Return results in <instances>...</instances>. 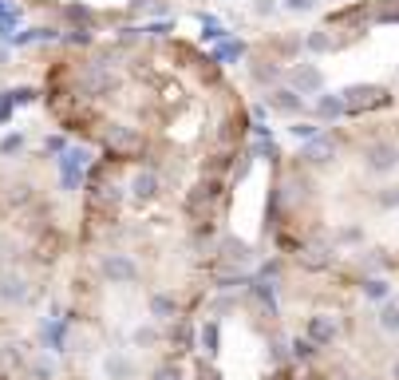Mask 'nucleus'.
Wrapping results in <instances>:
<instances>
[{
  "label": "nucleus",
  "instance_id": "obj_1",
  "mask_svg": "<svg viewBox=\"0 0 399 380\" xmlns=\"http://www.w3.org/2000/svg\"><path fill=\"white\" fill-rule=\"evenodd\" d=\"M344 103H348V119H368V115H380V111H391L396 107V91L384 84H352L340 91Z\"/></svg>",
  "mask_w": 399,
  "mask_h": 380
},
{
  "label": "nucleus",
  "instance_id": "obj_2",
  "mask_svg": "<svg viewBox=\"0 0 399 380\" xmlns=\"http://www.w3.org/2000/svg\"><path fill=\"white\" fill-rule=\"evenodd\" d=\"M340 155H344V143H340V127H332V131H320V135L313 139V143H301V151L292 155V159L301 162V167H308V171H332L340 162Z\"/></svg>",
  "mask_w": 399,
  "mask_h": 380
},
{
  "label": "nucleus",
  "instance_id": "obj_3",
  "mask_svg": "<svg viewBox=\"0 0 399 380\" xmlns=\"http://www.w3.org/2000/svg\"><path fill=\"white\" fill-rule=\"evenodd\" d=\"M162 190H166V171L139 162L134 174H131V183H127V198H131L134 206H155L158 198H162Z\"/></svg>",
  "mask_w": 399,
  "mask_h": 380
},
{
  "label": "nucleus",
  "instance_id": "obj_4",
  "mask_svg": "<svg viewBox=\"0 0 399 380\" xmlns=\"http://www.w3.org/2000/svg\"><path fill=\"white\" fill-rule=\"evenodd\" d=\"M261 103H265L269 107V115H281V119H304V115H308V99L301 96V91H292L289 84H281V87H269V91H261Z\"/></svg>",
  "mask_w": 399,
  "mask_h": 380
},
{
  "label": "nucleus",
  "instance_id": "obj_5",
  "mask_svg": "<svg viewBox=\"0 0 399 380\" xmlns=\"http://www.w3.org/2000/svg\"><path fill=\"white\" fill-rule=\"evenodd\" d=\"M249 261H253L249 245L233 234H221L218 245H214V258H210V270H245Z\"/></svg>",
  "mask_w": 399,
  "mask_h": 380
},
{
  "label": "nucleus",
  "instance_id": "obj_6",
  "mask_svg": "<svg viewBox=\"0 0 399 380\" xmlns=\"http://www.w3.org/2000/svg\"><path fill=\"white\" fill-rule=\"evenodd\" d=\"M87 162H91V151L87 147H68L60 159H56L63 190H79V186L87 183Z\"/></svg>",
  "mask_w": 399,
  "mask_h": 380
},
{
  "label": "nucleus",
  "instance_id": "obj_7",
  "mask_svg": "<svg viewBox=\"0 0 399 380\" xmlns=\"http://www.w3.org/2000/svg\"><path fill=\"white\" fill-rule=\"evenodd\" d=\"M285 84L292 91H301V96H324V72H320V63H292L289 72H285Z\"/></svg>",
  "mask_w": 399,
  "mask_h": 380
},
{
  "label": "nucleus",
  "instance_id": "obj_8",
  "mask_svg": "<svg viewBox=\"0 0 399 380\" xmlns=\"http://www.w3.org/2000/svg\"><path fill=\"white\" fill-rule=\"evenodd\" d=\"M99 270H103V278H107L111 285H131L139 282V261L131 258V254H103V261H99Z\"/></svg>",
  "mask_w": 399,
  "mask_h": 380
},
{
  "label": "nucleus",
  "instance_id": "obj_9",
  "mask_svg": "<svg viewBox=\"0 0 399 380\" xmlns=\"http://www.w3.org/2000/svg\"><path fill=\"white\" fill-rule=\"evenodd\" d=\"M281 282H269V278H257L253 273V285L245 289V297L253 301V305H261L265 309V317H273V321H281Z\"/></svg>",
  "mask_w": 399,
  "mask_h": 380
},
{
  "label": "nucleus",
  "instance_id": "obj_10",
  "mask_svg": "<svg viewBox=\"0 0 399 380\" xmlns=\"http://www.w3.org/2000/svg\"><path fill=\"white\" fill-rule=\"evenodd\" d=\"M304 337L313 344H320V349H332V344L340 341V321L332 317V313H308V321H304Z\"/></svg>",
  "mask_w": 399,
  "mask_h": 380
},
{
  "label": "nucleus",
  "instance_id": "obj_11",
  "mask_svg": "<svg viewBox=\"0 0 399 380\" xmlns=\"http://www.w3.org/2000/svg\"><path fill=\"white\" fill-rule=\"evenodd\" d=\"M146 313H150V321L155 325H170V321L182 317V301L174 289H155V294L146 297Z\"/></svg>",
  "mask_w": 399,
  "mask_h": 380
},
{
  "label": "nucleus",
  "instance_id": "obj_12",
  "mask_svg": "<svg viewBox=\"0 0 399 380\" xmlns=\"http://www.w3.org/2000/svg\"><path fill=\"white\" fill-rule=\"evenodd\" d=\"M313 115H316V123H340V119H348V103H344L340 91H324V96L313 99Z\"/></svg>",
  "mask_w": 399,
  "mask_h": 380
},
{
  "label": "nucleus",
  "instance_id": "obj_13",
  "mask_svg": "<svg viewBox=\"0 0 399 380\" xmlns=\"http://www.w3.org/2000/svg\"><path fill=\"white\" fill-rule=\"evenodd\" d=\"M170 344H174V356H190L194 349H198V329L190 325V317H178V321H170V329H166Z\"/></svg>",
  "mask_w": 399,
  "mask_h": 380
},
{
  "label": "nucleus",
  "instance_id": "obj_14",
  "mask_svg": "<svg viewBox=\"0 0 399 380\" xmlns=\"http://www.w3.org/2000/svg\"><path fill=\"white\" fill-rule=\"evenodd\" d=\"M249 52H253V44L242 36H230V40H221V44H214L210 48V56L221 63V68H230V63H245L249 60Z\"/></svg>",
  "mask_w": 399,
  "mask_h": 380
},
{
  "label": "nucleus",
  "instance_id": "obj_15",
  "mask_svg": "<svg viewBox=\"0 0 399 380\" xmlns=\"http://www.w3.org/2000/svg\"><path fill=\"white\" fill-rule=\"evenodd\" d=\"M253 285V273L249 270H210V289L218 294H237V289H249Z\"/></svg>",
  "mask_w": 399,
  "mask_h": 380
},
{
  "label": "nucleus",
  "instance_id": "obj_16",
  "mask_svg": "<svg viewBox=\"0 0 399 380\" xmlns=\"http://www.w3.org/2000/svg\"><path fill=\"white\" fill-rule=\"evenodd\" d=\"M230 36H233V32L221 24L214 13H198V40H202V44L214 48V44H221V40H230Z\"/></svg>",
  "mask_w": 399,
  "mask_h": 380
},
{
  "label": "nucleus",
  "instance_id": "obj_17",
  "mask_svg": "<svg viewBox=\"0 0 399 380\" xmlns=\"http://www.w3.org/2000/svg\"><path fill=\"white\" fill-rule=\"evenodd\" d=\"M198 349H202L210 360L221 353V321L218 317H206L202 325H198Z\"/></svg>",
  "mask_w": 399,
  "mask_h": 380
},
{
  "label": "nucleus",
  "instance_id": "obj_18",
  "mask_svg": "<svg viewBox=\"0 0 399 380\" xmlns=\"http://www.w3.org/2000/svg\"><path fill=\"white\" fill-rule=\"evenodd\" d=\"M103 372H107L111 380H139V365H134L131 353H111L107 360H103Z\"/></svg>",
  "mask_w": 399,
  "mask_h": 380
},
{
  "label": "nucleus",
  "instance_id": "obj_19",
  "mask_svg": "<svg viewBox=\"0 0 399 380\" xmlns=\"http://www.w3.org/2000/svg\"><path fill=\"white\" fill-rule=\"evenodd\" d=\"M289 344H292V365H297V368H313L316 360H320V353H324V349L313 344L308 337H292Z\"/></svg>",
  "mask_w": 399,
  "mask_h": 380
},
{
  "label": "nucleus",
  "instance_id": "obj_20",
  "mask_svg": "<svg viewBox=\"0 0 399 380\" xmlns=\"http://www.w3.org/2000/svg\"><path fill=\"white\" fill-rule=\"evenodd\" d=\"M360 294H363V301H391V285H387V278H380V273H368V278H360Z\"/></svg>",
  "mask_w": 399,
  "mask_h": 380
},
{
  "label": "nucleus",
  "instance_id": "obj_21",
  "mask_svg": "<svg viewBox=\"0 0 399 380\" xmlns=\"http://www.w3.org/2000/svg\"><path fill=\"white\" fill-rule=\"evenodd\" d=\"M68 325H72V317L48 321V325H44V344L56 349V353H63V344H68Z\"/></svg>",
  "mask_w": 399,
  "mask_h": 380
},
{
  "label": "nucleus",
  "instance_id": "obj_22",
  "mask_svg": "<svg viewBox=\"0 0 399 380\" xmlns=\"http://www.w3.org/2000/svg\"><path fill=\"white\" fill-rule=\"evenodd\" d=\"M285 131H289V139H297V143H313V139L324 131V123H316V119H292Z\"/></svg>",
  "mask_w": 399,
  "mask_h": 380
},
{
  "label": "nucleus",
  "instance_id": "obj_23",
  "mask_svg": "<svg viewBox=\"0 0 399 380\" xmlns=\"http://www.w3.org/2000/svg\"><path fill=\"white\" fill-rule=\"evenodd\" d=\"M28 297V282L24 278H20V273H4V278H0V301H24Z\"/></svg>",
  "mask_w": 399,
  "mask_h": 380
},
{
  "label": "nucleus",
  "instance_id": "obj_24",
  "mask_svg": "<svg viewBox=\"0 0 399 380\" xmlns=\"http://www.w3.org/2000/svg\"><path fill=\"white\" fill-rule=\"evenodd\" d=\"M375 325H380L387 337H399V301H384V305H380V317H375Z\"/></svg>",
  "mask_w": 399,
  "mask_h": 380
},
{
  "label": "nucleus",
  "instance_id": "obj_25",
  "mask_svg": "<svg viewBox=\"0 0 399 380\" xmlns=\"http://www.w3.org/2000/svg\"><path fill=\"white\" fill-rule=\"evenodd\" d=\"M150 380H186V372H182V360L174 353L170 356H162L155 365V372H150Z\"/></svg>",
  "mask_w": 399,
  "mask_h": 380
},
{
  "label": "nucleus",
  "instance_id": "obj_26",
  "mask_svg": "<svg viewBox=\"0 0 399 380\" xmlns=\"http://www.w3.org/2000/svg\"><path fill=\"white\" fill-rule=\"evenodd\" d=\"M375 210H399V183H384L380 190H372Z\"/></svg>",
  "mask_w": 399,
  "mask_h": 380
},
{
  "label": "nucleus",
  "instance_id": "obj_27",
  "mask_svg": "<svg viewBox=\"0 0 399 380\" xmlns=\"http://www.w3.org/2000/svg\"><path fill=\"white\" fill-rule=\"evenodd\" d=\"M194 380H221L218 365H214V360H210L206 353H202V356H194Z\"/></svg>",
  "mask_w": 399,
  "mask_h": 380
},
{
  "label": "nucleus",
  "instance_id": "obj_28",
  "mask_svg": "<svg viewBox=\"0 0 399 380\" xmlns=\"http://www.w3.org/2000/svg\"><path fill=\"white\" fill-rule=\"evenodd\" d=\"M363 242V226H340L332 234V245H360Z\"/></svg>",
  "mask_w": 399,
  "mask_h": 380
},
{
  "label": "nucleus",
  "instance_id": "obj_29",
  "mask_svg": "<svg viewBox=\"0 0 399 380\" xmlns=\"http://www.w3.org/2000/svg\"><path fill=\"white\" fill-rule=\"evenodd\" d=\"M281 273H285V258H269L257 266V278H269V282H281Z\"/></svg>",
  "mask_w": 399,
  "mask_h": 380
},
{
  "label": "nucleus",
  "instance_id": "obj_30",
  "mask_svg": "<svg viewBox=\"0 0 399 380\" xmlns=\"http://www.w3.org/2000/svg\"><path fill=\"white\" fill-rule=\"evenodd\" d=\"M131 341H134V344H146V349H150V344H158V341H162V333H158L155 325H146V329L139 325V329L131 333Z\"/></svg>",
  "mask_w": 399,
  "mask_h": 380
},
{
  "label": "nucleus",
  "instance_id": "obj_31",
  "mask_svg": "<svg viewBox=\"0 0 399 380\" xmlns=\"http://www.w3.org/2000/svg\"><path fill=\"white\" fill-rule=\"evenodd\" d=\"M8 96H13L16 107H24V103H36L40 91H36V87H8Z\"/></svg>",
  "mask_w": 399,
  "mask_h": 380
},
{
  "label": "nucleus",
  "instance_id": "obj_32",
  "mask_svg": "<svg viewBox=\"0 0 399 380\" xmlns=\"http://www.w3.org/2000/svg\"><path fill=\"white\" fill-rule=\"evenodd\" d=\"M20 151H24V135H20V131L0 139V155H20Z\"/></svg>",
  "mask_w": 399,
  "mask_h": 380
},
{
  "label": "nucleus",
  "instance_id": "obj_33",
  "mask_svg": "<svg viewBox=\"0 0 399 380\" xmlns=\"http://www.w3.org/2000/svg\"><path fill=\"white\" fill-rule=\"evenodd\" d=\"M281 8H289V13H316L320 0H281Z\"/></svg>",
  "mask_w": 399,
  "mask_h": 380
},
{
  "label": "nucleus",
  "instance_id": "obj_34",
  "mask_svg": "<svg viewBox=\"0 0 399 380\" xmlns=\"http://www.w3.org/2000/svg\"><path fill=\"white\" fill-rule=\"evenodd\" d=\"M68 151V139L63 135H48L44 139V155H63Z\"/></svg>",
  "mask_w": 399,
  "mask_h": 380
},
{
  "label": "nucleus",
  "instance_id": "obj_35",
  "mask_svg": "<svg viewBox=\"0 0 399 380\" xmlns=\"http://www.w3.org/2000/svg\"><path fill=\"white\" fill-rule=\"evenodd\" d=\"M13 107H16V103H13V96H8V91H0V123H8V119H13Z\"/></svg>",
  "mask_w": 399,
  "mask_h": 380
},
{
  "label": "nucleus",
  "instance_id": "obj_36",
  "mask_svg": "<svg viewBox=\"0 0 399 380\" xmlns=\"http://www.w3.org/2000/svg\"><path fill=\"white\" fill-rule=\"evenodd\" d=\"M292 372H297V365H285V368H273L265 380H292Z\"/></svg>",
  "mask_w": 399,
  "mask_h": 380
},
{
  "label": "nucleus",
  "instance_id": "obj_37",
  "mask_svg": "<svg viewBox=\"0 0 399 380\" xmlns=\"http://www.w3.org/2000/svg\"><path fill=\"white\" fill-rule=\"evenodd\" d=\"M253 13L257 16H269V13H277V4H273V0H253Z\"/></svg>",
  "mask_w": 399,
  "mask_h": 380
},
{
  "label": "nucleus",
  "instance_id": "obj_38",
  "mask_svg": "<svg viewBox=\"0 0 399 380\" xmlns=\"http://www.w3.org/2000/svg\"><path fill=\"white\" fill-rule=\"evenodd\" d=\"M391 380H399V360H396V365H391Z\"/></svg>",
  "mask_w": 399,
  "mask_h": 380
},
{
  "label": "nucleus",
  "instance_id": "obj_39",
  "mask_svg": "<svg viewBox=\"0 0 399 380\" xmlns=\"http://www.w3.org/2000/svg\"><path fill=\"white\" fill-rule=\"evenodd\" d=\"M4 13H8V0H0V16H4Z\"/></svg>",
  "mask_w": 399,
  "mask_h": 380
},
{
  "label": "nucleus",
  "instance_id": "obj_40",
  "mask_svg": "<svg viewBox=\"0 0 399 380\" xmlns=\"http://www.w3.org/2000/svg\"><path fill=\"white\" fill-rule=\"evenodd\" d=\"M360 380H380V377H360Z\"/></svg>",
  "mask_w": 399,
  "mask_h": 380
},
{
  "label": "nucleus",
  "instance_id": "obj_41",
  "mask_svg": "<svg viewBox=\"0 0 399 380\" xmlns=\"http://www.w3.org/2000/svg\"><path fill=\"white\" fill-rule=\"evenodd\" d=\"M396 75H399V63H396Z\"/></svg>",
  "mask_w": 399,
  "mask_h": 380
}]
</instances>
